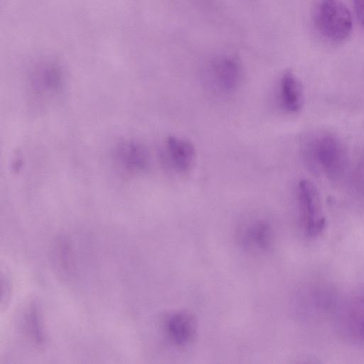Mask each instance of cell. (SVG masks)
I'll return each instance as SVG.
<instances>
[{
	"label": "cell",
	"instance_id": "obj_1",
	"mask_svg": "<svg viewBox=\"0 0 364 364\" xmlns=\"http://www.w3.org/2000/svg\"><path fill=\"white\" fill-rule=\"evenodd\" d=\"M312 18L318 33L331 43H341L351 33L352 17L341 0H316Z\"/></svg>",
	"mask_w": 364,
	"mask_h": 364
},
{
	"label": "cell",
	"instance_id": "obj_2",
	"mask_svg": "<svg viewBox=\"0 0 364 364\" xmlns=\"http://www.w3.org/2000/svg\"><path fill=\"white\" fill-rule=\"evenodd\" d=\"M303 155L310 168L330 177L339 174L345 164L343 147L339 139L331 135L307 141L304 144Z\"/></svg>",
	"mask_w": 364,
	"mask_h": 364
},
{
	"label": "cell",
	"instance_id": "obj_3",
	"mask_svg": "<svg viewBox=\"0 0 364 364\" xmlns=\"http://www.w3.org/2000/svg\"><path fill=\"white\" fill-rule=\"evenodd\" d=\"M298 203L304 232L311 237L318 236L326 227V220L318 191L311 181L306 179L299 181Z\"/></svg>",
	"mask_w": 364,
	"mask_h": 364
},
{
	"label": "cell",
	"instance_id": "obj_4",
	"mask_svg": "<svg viewBox=\"0 0 364 364\" xmlns=\"http://www.w3.org/2000/svg\"><path fill=\"white\" fill-rule=\"evenodd\" d=\"M165 149L171 166L177 172H188L193 166L196 149L190 141L170 136L166 141Z\"/></svg>",
	"mask_w": 364,
	"mask_h": 364
},
{
	"label": "cell",
	"instance_id": "obj_5",
	"mask_svg": "<svg viewBox=\"0 0 364 364\" xmlns=\"http://www.w3.org/2000/svg\"><path fill=\"white\" fill-rule=\"evenodd\" d=\"M165 330L169 340L175 346L183 347L188 345L195 337L196 321L188 313H174L167 318Z\"/></svg>",
	"mask_w": 364,
	"mask_h": 364
},
{
	"label": "cell",
	"instance_id": "obj_6",
	"mask_svg": "<svg viewBox=\"0 0 364 364\" xmlns=\"http://www.w3.org/2000/svg\"><path fill=\"white\" fill-rule=\"evenodd\" d=\"M240 75V65L232 58H219L211 67L213 83L223 92L229 93L235 90L239 84Z\"/></svg>",
	"mask_w": 364,
	"mask_h": 364
},
{
	"label": "cell",
	"instance_id": "obj_7",
	"mask_svg": "<svg viewBox=\"0 0 364 364\" xmlns=\"http://www.w3.org/2000/svg\"><path fill=\"white\" fill-rule=\"evenodd\" d=\"M279 100L282 108L290 113L299 112L303 106L302 85L291 71L286 72L281 78Z\"/></svg>",
	"mask_w": 364,
	"mask_h": 364
},
{
	"label": "cell",
	"instance_id": "obj_8",
	"mask_svg": "<svg viewBox=\"0 0 364 364\" xmlns=\"http://www.w3.org/2000/svg\"><path fill=\"white\" fill-rule=\"evenodd\" d=\"M241 237L242 243L248 248L263 250L269 246L272 231L268 223L257 220L242 229Z\"/></svg>",
	"mask_w": 364,
	"mask_h": 364
},
{
	"label": "cell",
	"instance_id": "obj_9",
	"mask_svg": "<svg viewBox=\"0 0 364 364\" xmlns=\"http://www.w3.org/2000/svg\"><path fill=\"white\" fill-rule=\"evenodd\" d=\"M347 322L355 338L364 343V294L358 293L350 299L347 309Z\"/></svg>",
	"mask_w": 364,
	"mask_h": 364
},
{
	"label": "cell",
	"instance_id": "obj_10",
	"mask_svg": "<svg viewBox=\"0 0 364 364\" xmlns=\"http://www.w3.org/2000/svg\"><path fill=\"white\" fill-rule=\"evenodd\" d=\"M120 156L128 166L135 169L144 168L148 164V155L146 150L136 144H128L123 148Z\"/></svg>",
	"mask_w": 364,
	"mask_h": 364
},
{
	"label": "cell",
	"instance_id": "obj_11",
	"mask_svg": "<svg viewBox=\"0 0 364 364\" xmlns=\"http://www.w3.org/2000/svg\"><path fill=\"white\" fill-rule=\"evenodd\" d=\"M353 3L358 20L364 28V0H353Z\"/></svg>",
	"mask_w": 364,
	"mask_h": 364
}]
</instances>
